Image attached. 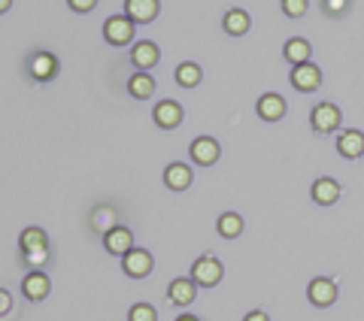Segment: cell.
Listing matches in <instances>:
<instances>
[{
  "label": "cell",
  "instance_id": "1",
  "mask_svg": "<svg viewBox=\"0 0 364 321\" xmlns=\"http://www.w3.org/2000/svg\"><path fill=\"white\" fill-rule=\"evenodd\" d=\"M310 128L318 134V136H328V134H337L343 128V112H340L337 103H316L313 112H310Z\"/></svg>",
  "mask_w": 364,
  "mask_h": 321
},
{
  "label": "cell",
  "instance_id": "2",
  "mask_svg": "<svg viewBox=\"0 0 364 321\" xmlns=\"http://www.w3.org/2000/svg\"><path fill=\"white\" fill-rule=\"evenodd\" d=\"M104 40L112 45V49H124V45H131L136 40V25L124 13L109 16L104 21Z\"/></svg>",
  "mask_w": 364,
  "mask_h": 321
},
{
  "label": "cell",
  "instance_id": "3",
  "mask_svg": "<svg viewBox=\"0 0 364 321\" xmlns=\"http://www.w3.org/2000/svg\"><path fill=\"white\" fill-rule=\"evenodd\" d=\"M225 276V267L215 255H200L195 263H191V279H195L198 288H215Z\"/></svg>",
  "mask_w": 364,
  "mask_h": 321
},
{
  "label": "cell",
  "instance_id": "4",
  "mask_svg": "<svg viewBox=\"0 0 364 321\" xmlns=\"http://www.w3.org/2000/svg\"><path fill=\"white\" fill-rule=\"evenodd\" d=\"M337 282L334 279H328V276H316L310 279V285H306V300H310L316 309H328V306H334L337 303Z\"/></svg>",
  "mask_w": 364,
  "mask_h": 321
},
{
  "label": "cell",
  "instance_id": "5",
  "mask_svg": "<svg viewBox=\"0 0 364 321\" xmlns=\"http://www.w3.org/2000/svg\"><path fill=\"white\" fill-rule=\"evenodd\" d=\"M219 155H222V146L215 136H195L188 146V158L195 160L198 167H213V164H219Z\"/></svg>",
  "mask_w": 364,
  "mask_h": 321
},
{
  "label": "cell",
  "instance_id": "6",
  "mask_svg": "<svg viewBox=\"0 0 364 321\" xmlns=\"http://www.w3.org/2000/svg\"><path fill=\"white\" fill-rule=\"evenodd\" d=\"M122 270H124V276H131V279H146V276H149V273L155 270L152 251L136 246L134 251H128V255L122 258Z\"/></svg>",
  "mask_w": 364,
  "mask_h": 321
},
{
  "label": "cell",
  "instance_id": "7",
  "mask_svg": "<svg viewBox=\"0 0 364 321\" xmlns=\"http://www.w3.org/2000/svg\"><path fill=\"white\" fill-rule=\"evenodd\" d=\"M58 58H55L52 52H33L28 58V76L33 82H52L55 76H58Z\"/></svg>",
  "mask_w": 364,
  "mask_h": 321
},
{
  "label": "cell",
  "instance_id": "8",
  "mask_svg": "<svg viewBox=\"0 0 364 321\" xmlns=\"http://www.w3.org/2000/svg\"><path fill=\"white\" fill-rule=\"evenodd\" d=\"M289 82H291V88H294V91H301V94H313V91L322 88V70H318L316 64L291 67Z\"/></svg>",
  "mask_w": 364,
  "mask_h": 321
},
{
  "label": "cell",
  "instance_id": "9",
  "mask_svg": "<svg viewBox=\"0 0 364 321\" xmlns=\"http://www.w3.org/2000/svg\"><path fill=\"white\" fill-rule=\"evenodd\" d=\"M158 61H161V49H158V43L136 40L131 45V64L136 67V73H149L152 67H158Z\"/></svg>",
  "mask_w": 364,
  "mask_h": 321
},
{
  "label": "cell",
  "instance_id": "10",
  "mask_svg": "<svg viewBox=\"0 0 364 321\" xmlns=\"http://www.w3.org/2000/svg\"><path fill=\"white\" fill-rule=\"evenodd\" d=\"M152 121L161 131H176L182 121H186V109L176 100H158V107L152 109Z\"/></svg>",
  "mask_w": 364,
  "mask_h": 321
},
{
  "label": "cell",
  "instance_id": "11",
  "mask_svg": "<svg viewBox=\"0 0 364 321\" xmlns=\"http://www.w3.org/2000/svg\"><path fill=\"white\" fill-rule=\"evenodd\" d=\"M286 109H289V103H286V97H282V94H277V91H267V94H261L258 97V107H255L258 119L261 121H270V124L286 119Z\"/></svg>",
  "mask_w": 364,
  "mask_h": 321
},
{
  "label": "cell",
  "instance_id": "12",
  "mask_svg": "<svg viewBox=\"0 0 364 321\" xmlns=\"http://www.w3.org/2000/svg\"><path fill=\"white\" fill-rule=\"evenodd\" d=\"M21 294H25L31 303H40V300H46V297L52 294V279L46 276L43 270H31L28 276L21 279Z\"/></svg>",
  "mask_w": 364,
  "mask_h": 321
},
{
  "label": "cell",
  "instance_id": "13",
  "mask_svg": "<svg viewBox=\"0 0 364 321\" xmlns=\"http://www.w3.org/2000/svg\"><path fill=\"white\" fill-rule=\"evenodd\" d=\"M167 300L173 306H191L198 300V285L191 276H176L167 285Z\"/></svg>",
  "mask_w": 364,
  "mask_h": 321
},
{
  "label": "cell",
  "instance_id": "14",
  "mask_svg": "<svg viewBox=\"0 0 364 321\" xmlns=\"http://www.w3.org/2000/svg\"><path fill=\"white\" fill-rule=\"evenodd\" d=\"M100 239H104V249L109 251V255H119V258H124L128 251L136 249L134 246V231H131V227H124V224L112 227V231L107 236H100Z\"/></svg>",
  "mask_w": 364,
  "mask_h": 321
},
{
  "label": "cell",
  "instance_id": "15",
  "mask_svg": "<svg viewBox=\"0 0 364 321\" xmlns=\"http://www.w3.org/2000/svg\"><path fill=\"white\" fill-rule=\"evenodd\" d=\"M161 13V4L158 0H124V16H128L134 25H149Z\"/></svg>",
  "mask_w": 364,
  "mask_h": 321
},
{
  "label": "cell",
  "instance_id": "16",
  "mask_svg": "<svg viewBox=\"0 0 364 321\" xmlns=\"http://www.w3.org/2000/svg\"><path fill=\"white\" fill-rule=\"evenodd\" d=\"M340 194H343L340 191V182L331 179V176H318L313 182V188H310V197H313L316 206H334L340 200Z\"/></svg>",
  "mask_w": 364,
  "mask_h": 321
},
{
  "label": "cell",
  "instance_id": "17",
  "mask_svg": "<svg viewBox=\"0 0 364 321\" xmlns=\"http://www.w3.org/2000/svg\"><path fill=\"white\" fill-rule=\"evenodd\" d=\"M222 31L228 33V37H246V33L252 31V16L240 6L228 9V13L222 16Z\"/></svg>",
  "mask_w": 364,
  "mask_h": 321
},
{
  "label": "cell",
  "instance_id": "18",
  "mask_svg": "<svg viewBox=\"0 0 364 321\" xmlns=\"http://www.w3.org/2000/svg\"><path fill=\"white\" fill-rule=\"evenodd\" d=\"M337 152L343 155L346 160H358L364 155V134L349 128V131H340L337 136Z\"/></svg>",
  "mask_w": 364,
  "mask_h": 321
},
{
  "label": "cell",
  "instance_id": "19",
  "mask_svg": "<svg viewBox=\"0 0 364 321\" xmlns=\"http://www.w3.org/2000/svg\"><path fill=\"white\" fill-rule=\"evenodd\" d=\"M191 182H195V173H191V167L182 164V160H176V164H170L164 170V185L170 191H188Z\"/></svg>",
  "mask_w": 364,
  "mask_h": 321
},
{
  "label": "cell",
  "instance_id": "20",
  "mask_svg": "<svg viewBox=\"0 0 364 321\" xmlns=\"http://www.w3.org/2000/svg\"><path fill=\"white\" fill-rule=\"evenodd\" d=\"M18 249H21V255H33V251L49 249V234H46L43 227L31 224V227H25V231L18 234Z\"/></svg>",
  "mask_w": 364,
  "mask_h": 321
},
{
  "label": "cell",
  "instance_id": "21",
  "mask_svg": "<svg viewBox=\"0 0 364 321\" xmlns=\"http://www.w3.org/2000/svg\"><path fill=\"white\" fill-rule=\"evenodd\" d=\"M310 55H313V45L304 37H291V40H286V45H282V58H286L291 67L310 64Z\"/></svg>",
  "mask_w": 364,
  "mask_h": 321
},
{
  "label": "cell",
  "instance_id": "22",
  "mask_svg": "<svg viewBox=\"0 0 364 321\" xmlns=\"http://www.w3.org/2000/svg\"><path fill=\"white\" fill-rule=\"evenodd\" d=\"M173 79H176L179 88H198V85L203 82V67H200L198 61H182V64L176 67Z\"/></svg>",
  "mask_w": 364,
  "mask_h": 321
},
{
  "label": "cell",
  "instance_id": "23",
  "mask_svg": "<svg viewBox=\"0 0 364 321\" xmlns=\"http://www.w3.org/2000/svg\"><path fill=\"white\" fill-rule=\"evenodd\" d=\"M215 234L222 239H237L243 234V215L240 212H222L215 222Z\"/></svg>",
  "mask_w": 364,
  "mask_h": 321
},
{
  "label": "cell",
  "instance_id": "24",
  "mask_svg": "<svg viewBox=\"0 0 364 321\" xmlns=\"http://www.w3.org/2000/svg\"><path fill=\"white\" fill-rule=\"evenodd\" d=\"M91 227H95L100 236H107L112 227H119V212L112 210V206H97V210L91 212Z\"/></svg>",
  "mask_w": 364,
  "mask_h": 321
},
{
  "label": "cell",
  "instance_id": "25",
  "mask_svg": "<svg viewBox=\"0 0 364 321\" xmlns=\"http://www.w3.org/2000/svg\"><path fill=\"white\" fill-rule=\"evenodd\" d=\"M128 94L134 100H149L155 94V79H152V73H134L128 79Z\"/></svg>",
  "mask_w": 364,
  "mask_h": 321
},
{
  "label": "cell",
  "instance_id": "26",
  "mask_svg": "<svg viewBox=\"0 0 364 321\" xmlns=\"http://www.w3.org/2000/svg\"><path fill=\"white\" fill-rule=\"evenodd\" d=\"M128 321H158V309L152 303H134L128 309Z\"/></svg>",
  "mask_w": 364,
  "mask_h": 321
},
{
  "label": "cell",
  "instance_id": "27",
  "mask_svg": "<svg viewBox=\"0 0 364 321\" xmlns=\"http://www.w3.org/2000/svg\"><path fill=\"white\" fill-rule=\"evenodd\" d=\"M279 9H282V16H289V18H301V16H306L310 4H306V0H282Z\"/></svg>",
  "mask_w": 364,
  "mask_h": 321
},
{
  "label": "cell",
  "instance_id": "28",
  "mask_svg": "<svg viewBox=\"0 0 364 321\" xmlns=\"http://www.w3.org/2000/svg\"><path fill=\"white\" fill-rule=\"evenodd\" d=\"M318 6H322V13H325V16L340 18V16H343L346 9H349V0H322Z\"/></svg>",
  "mask_w": 364,
  "mask_h": 321
},
{
  "label": "cell",
  "instance_id": "29",
  "mask_svg": "<svg viewBox=\"0 0 364 321\" xmlns=\"http://www.w3.org/2000/svg\"><path fill=\"white\" fill-rule=\"evenodd\" d=\"M46 261H49V249H43V251H33V255H25V263H28L31 270H40Z\"/></svg>",
  "mask_w": 364,
  "mask_h": 321
},
{
  "label": "cell",
  "instance_id": "30",
  "mask_svg": "<svg viewBox=\"0 0 364 321\" xmlns=\"http://www.w3.org/2000/svg\"><path fill=\"white\" fill-rule=\"evenodd\" d=\"M67 6H70L73 13H91V9L97 6V0H67Z\"/></svg>",
  "mask_w": 364,
  "mask_h": 321
},
{
  "label": "cell",
  "instance_id": "31",
  "mask_svg": "<svg viewBox=\"0 0 364 321\" xmlns=\"http://www.w3.org/2000/svg\"><path fill=\"white\" fill-rule=\"evenodd\" d=\"M9 309H13V297L6 288H0V315H9Z\"/></svg>",
  "mask_w": 364,
  "mask_h": 321
},
{
  "label": "cell",
  "instance_id": "32",
  "mask_svg": "<svg viewBox=\"0 0 364 321\" xmlns=\"http://www.w3.org/2000/svg\"><path fill=\"white\" fill-rule=\"evenodd\" d=\"M243 321H270V315L264 312V309H252V312H246Z\"/></svg>",
  "mask_w": 364,
  "mask_h": 321
},
{
  "label": "cell",
  "instance_id": "33",
  "mask_svg": "<svg viewBox=\"0 0 364 321\" xmlns=\"http://www.w3.org/2000/svg\"><path fill=\"white\" fill-rule=\"evenodd\" d=\"M176 321H200V318H198V315H191V312H182Z\"/></svg>",
  "mask_w": 364,
  "mask_h": 321
}]
</instances>
